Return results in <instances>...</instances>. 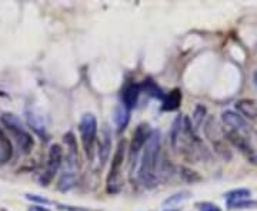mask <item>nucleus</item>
Here are the masks:
<instances>
[{
    "label": "nucleus",
    "instance_id": "f257e3e1",
    "mask_svg": "<svg viewBox=\"0 0 257 211\" xmlns=\"http://www.w3.org/2000/svg\"><path fill=\"white\" fill-rule=\"evenodd\" d=\"M159 161H160V134L153 131L143 147V154L139 168V178L145 187H155L159 183Z\"/></svg>",
    "mask_w": 257,
    "mask_h": 211
},
{
    "label": "nucleus",
    "instance_id": "f03ea898",
    "mask_svg": "<svg viewBox=\"0 0 257 211\" xmlns=\"http://www.w3.org/2000/svg\"><path fill=\"white\" fill-rule=\"evenodd\" d=\"M0 121H2V124L6 129L9 130V133L16 140V143L20 147V150L28 154L29 151L32 150V147H33V138L25 130L20 119L16 117L15 114H12V113H5V114H2Z\"/></svg>",
    "mask_w": 257,
    "mask_h": 211
},
{
    "label": "nucleus",
    "instance_id": "7ed1b4c3",
    "mask_svg": "<svg viewBox=\"0 0 257 211\" xmlns=\"http://www.w3.org/2000/svg\"><path fill=\"white\" fill-rule=\"evenodd\" d=\"M79 131H80L83 148H84L87 157L92 158L93 147H94V141H96V136H97V120H96V117L90 113L84 114L80 119V123H79Z\"/></svg>",
    "mask_w": 257,
    "mask_h": 211
},
{
    "label": "nucleus",
    "instance_id": "20e7f679",
    "mask_svg": "<svg viewBox=\"0 0 257 211\" xmlns=\"http://www.w3.org/2000/svg\"><path fill=\"white\" fill-rule=\"evenodd\" d=\"M63 161V150L59 144H52L49 148V154H47L46 168L43 171V174L40 177V183L42 185H47L53 180L56 173L59 171L60 165Z\"/></svg>",
    "mask_w": 257,
    "mask_h": 211
},
{
    "label": "nucleus",
    "instance_id": "39448f33",
    "mask_svg": "<svg viewBox=\"0 0 257 211\" xmlns=\"http://www.w3.org/2000/svg\"><path fill=\"white\" fill-rule=\"evenodd\" d=\"M153 130L150 129V126L147 123H142L139 124L135 133H133V137H132V143H130V154L132 157H136L139 154L140 150H143V147L147 143L149 137L152 136Z\"/></svg>",
    "mask_w": 257,
    "mask_h": 211
},
{
    "label": "nucleus",
    "instance_id": "423d86ee",
    "mask_svg": "<svg viewBox=\"0 0 257 211\" xmlns=\"http://www.w3.org/2000/svg\"><path fill=\"white\" fill-rule=\"evenodd\" d=\"M221 119H223V123L230 127V130H234V131H246L247 130V123H246V120L243 119L241 116H240L239 113H234V111H224L223 114H221Z\"/></svg>",
    "mask_w": 257,
    "mask_h": 211
},
{
    "label": "nucleus",
    "instance_id": "0eeeda50",
    "mask_svg": "<svg viewBox=\"0 0 257 211\" xmlns=\"http://www.w3.org/2000/svg\"><path fill=\"white\" fill-rule=\"evenodd\" d=\"M142 92V87L139 84H128L127 87L121 93V100H123V107L127 110L133 109L138 104L139 96Z\"/></svg>",
    "mask_w": 257,
    "mask_h": 211
},
{
    "label": "nucleus",
    "instance_id": "6e6552de",
    "mask_svg": "<svg viewBox=\"0 0 257 211\" xmlns=\"http://www.w3.org/2000/svg\"><path fill=\"white\" fill-rule=\"evenodd\" d=\"M236 110L241 114V117H247V119L254 120L257 119V104L254 100L250 99H241L236 104Z\"/></svg>",
    "mask_w": 257,
    "mask_h": 211
},
{
    "label": "nucleus",
    "instance_id": "1a4fd4ad",
    "mask_svg": "<svg viewBox=\"0 0 257 211\" xmlns=\"http://www.w3.org/2000/svg\"><path fill=\"white\" fill-rule=\"evenodd\" d=\"M182 104V90L180 89H173L169 94L163 97V111H175L180 107Z\"/></svg>",
    "mask_w": 257,
    "mask_h": 211
},
{
    "label": "nucleus",
    "instance_id": "9d476101",
    "mask_svg": "<svg viewBox=\"0 0 257 211\" xmlns=\"http://www.w3.org/2000/svg\"><path fill=\"white\" fill-rule=\"evenodd\" d=\"M12 154H13V150H12L9 138L0 129V164L8 163L12 158Z\"/></svg>",
    "mask_w": 257,
    "mask_h": 211
},
{
    "label": "nucleus",
    "instance_id": "9b49d317",
    "mask_svg": "<svg viewBox=\"0 0 257 211\" xmlns=\"http://www.w3.org/2000/svg\"><path fill=\"white\" fill-rule=\"evenodd\" d=\"M28 121L29 126L35 130L39 136H46V124H45V121H43V119L39 114L33 113V111H29Z\"/></svg>",
    "mask_w": 257,
    "mask_h": 211
},
{
    "label": "nucleus",
    "instance_id": "f8f14e48",
    "mask_svg": "<svg viewBox=\"0 0 257 211\" xmlns=\"http://www.w3.org/2000/svg\"><path fill=\"white\" fill-rule=\"evenodd\" d=\"M99 167L101 168V165L104 164L109 158L110 154V136L107 131H104V136L101 138L100 144H99Z\"/></svg>",
    "mask_w": 257,
    "mask_h": 211
},
{
    "label": "nucleus",
    "instance_id": "ddd939ff",
    "mask_svg": "<svg viewBox=\"0 0 257 211\" xmlns=\"http://www.w3.org/2000/svg\"><path fill=\"white\" fill-rule=\"evenodd\" d=\"M251 195V191L247 188H237V190H231L226 194V202L227 205L234 204V202L241 201V200H248Z\"/></svg>",
    "mask_w": 257,
    "mask_h": 211
},
{
    "label": "nucleus",
    "instance_id": "4468645a",
    "mask_svg": "<svg viewBox=\"0 0 257 211\" xmlns=\"http://www.w3.org/2000/svg\"><path fill=\"white\" fill-rule=\"evenodd\" d=\"M114 121H116V124L119 127V131L126 129L128 123V110L126 107L120 106V107L116 109V111H114Z\"/></svg>",
    "mask_w": 257,
    "mask_h": 211
},
{
    "label": "nucleus",
    "instance_id": "2eb2a0df",
    "mask_svg": "<svg viewBox=\"0 0 257 211\" xmlns=\"http://www.w3.org/2000/svg\"><path fill=\"white\" fill-rule=\"evenodd\" d=\"M142 89H145L150 96H153V97H159V99H162L163 100V97H165V94L162 93V90L157 87L155 83L152 82V80H147V82L143 83V86H140Z\"/></svg>",
    "mask_w": 257,
    "mask_h": 211
},
{
    "label": "nucleus",
    "instance_id": "dca6fc26",
    "mask_svg": "<svg viewBox=\"0 0 257 211\" xmlns=\"http://www.w3.org/2000/svg\"><path fill=\"white\" fill-rule=\"evenodd\" d=\"M256 207L257 201H253V200H241L229 205V208H256Z\"/></svg>",
    "mask_w": 257,
    "mask_h": 211
},
{
    "label": "nucleus",
    "instance_id": "f3484780",
    "mask_svg": "<svg viewBox=\"0 0 257 211\" xmlns=\"http://www.w3.org/2000/svg\"><path fill=\"white\" fill-rule=\"evenodd\" d=\"M187 198V193H180V194H175L172 198H167L166 200V204H179V202H182L183 200H186Z\"/></svg>",
    "mask_w": 257,
    "mask_h": 211
},
{
    "label": "nucleus",
    "instance_id": "a211bd4d",
    "mask_svg": "<svg viewBox=\"0 0 257 211\" xmlns=\"http://www.w3.org/2000/svg\"><path fill=\"white\" fill-rule=\"evenodd\" d=\"M199 211H221V208L211 202H202V204H199Z\"/></svg>",
    "mask_w": 257,
    "mask_h": 211
},
{
    "label": "nucleus",
    "instance_id": "6ab92c4d",
    "mask_svg": "<svg viewBox=\"0 0 257 211\" xmlns=\"http://www.w3.org/2000/svg\"><path fill=\"white\" fill-rule=\"evenodd\" d=\"M184 173H182V174L184 175V177H187V180L189 181H197V180H200V177L196 174L194 171H190V170H186V168H182Z\"/></svg>",
    "mask_w": 257,
    "mask_h": 211
},
{
    "label": "nucleus",
    "instance_id": "aec40b11",
    "mask_svg": "<svg viewBox=\"0 0 257 211\" xmlns=\"http://www.w3.org/2000/svg\"><path fill=\"white\" fill-rule=\"evenodd\" d=\"M204 113H206V109H204L203 106H197V107H196L194 119H196V123H197V124L202 121V116H204Z\"/></svg>",
    "mask_w": 257,
    "mask_h": 211
},
{
    "label": "nucleus",
    "instance_id": "412c9836",
    "mask_svg": "<svg viewBox=\"0 0 257 211\" xmlns=\"http://www.w3.org/2000/svg\"><path fill=\"white\" fill-rule=\"evenodd\" d=\"M28 198L29 200H32V201H37V202H45V204H49V200H46V198H42V197H36V195H30L29 194L28 195Z\"/></svg>",
    "mask_w": 257,
    "mask_h": 211
},
{
    "label": "nucleus",
    "instance_id": "4be33fe9",
    "mask_svg": "<svg viewBox=\"0 0 257 211\" xmlns=\"http://www.w3.org/2000/svg\"><path fill=\"white\" fill-rule=\"evenodd\" d=\"M29 211H50L46 207H42V205H33V207H30Z\"/></svg>",
    "mask_w": 257,
    "mask_h": 211
},
{
    "label": "nucleus",
    "instance_id": "5701e85b",
    "mask_svg": "<svg viewBox=\"0 0 257 211\" xmlns=\"http://www.w3.org/2000/svg\"><path fill=\"white\" fill-rule=\"evenodd\" d=\"M254 83H256V86H257V72L254 73Z\"/></svg>",
    "mask_w": 257,
    "mask_h": 211
}]
</instances>
